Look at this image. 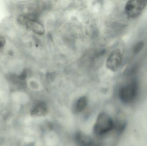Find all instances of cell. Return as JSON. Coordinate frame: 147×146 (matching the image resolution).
<instances>
[{
    "label": "cell",
    "mask_w": 147,
    "mask_h": 146,
    "mask_svg": "<svg viewBox=\"0 0 147 146\" xmlns=\"http://www.w3.org/2000/svg\"><path fill=\"white\" fill-rule=\"evenodd\" d=\"M90 146H98L97 145H94V144H92V145H91Z\"/></svg>",
    "instance_id": "obj_10"
},
{
    "label": "cell",
    "mask_w": 147,
    "mask_h": 146,
    "mask_svg": "<svg viewBox=\"0 0 147 146\" xmlns=\"http://www.w3.org/2000/svg\"><path fill=\"white\" fill-rule=\"evenodd\" d=\"M48 110L46 105L43 102L36 104L32 108L31 115L34 117L44 116L47 114Z\"/></svg>",
    "instance_id": "obj_5"
},
{
    "label": "cell",
    "mask_w": 147,
    "mask_h": 146,
    "mask_svg": "<svg viewBox=\"0 0 147 146\" xmlns=\"http://www.w3.org/2000/svg\"><path fill=\"white\" fill-rule=\"evenodd\" d=\"M147 1L132 0L127 1L125 7L126 15L130 19L137 18L146 6Z\"/></svg>",
    "instance_id": "obj_3"
},
{
    "label": "cell",
    "mask_w": 147,
    "mask_h": 146,
    "mask_svg": "<svg viewBox=\"0 0 147 146\" xmlns=\"http://www.w3.org/2000/svg\"><path fill=\"white\" fill-rule=\"evenodd\" d=\"M142 45L141 44V43L140 44L137 45V46L135 49V51L137 52V51H139L140 50L141 48H142Z\"/></svg>",
    "instance_id": "obj_9"
},
{
    "label": "cell",
    "mask_w": 147,
    "mask_h": 146,
    "mask_svg": "<svg viewBox=\"0 0 147 146\" xmlns=\"http://www.w3.org/2000/svg\"><path fill=\"white\" fill-rule=\"evenodd\" d=\"M75 138L76 142L80 146H90L93 144L92 138L82 132L77 133Z\"/></svg>",
    "instance_id": "obj_6"
},
{
    "label": "cell",
    "mask_w": 147,
    "mask_h": 146,
    "mask_svg": "<svg viewBox=\"0 0 147 146\" xmlns=\"http://www.w3.org/2000/svg\"><path fill=\"white\" fill-rule=\"evenodd\" d=\"M6 39L3 36H0V49H2L5 46Z\"/></svg>",
    "instance_id": "obj_8"
},
{
    "label": "cell",
    "mask_w": 147,
    "mask_h": 146,
    "mask_svg": "<svg viewBox=\"0 0 147 146\" xmlns=\"http://www.w3.org/2000/svg\"><path fill=\"white\" fill-rule=\"evenodd\" d=\"M87 99L85 97H81L77 101L75 106V110L77 112H82L87 106Z\"/></svg>",
    "instance_id": "obj_7"
},
{
    "label": "cell",
    "mask_w": 147,
    "mask_h": 146,
    "mask_svg": "<svg viewBox=\"0 0 147 146\" xmlns=\"http://www.w3.org/2000/svg\"><path fill=\"white\" fill-rule=\"evenodd\" d=\"M122 61V55L119 50L112 51L108 57L106 63L107 68L111 71L115 72L119 68Z\"/></svg>",
    "instance_id": "obj_4"
},
{
    "label": "cell",
    "mask_w": 147,
    "mask_h": 146,
    "mask_svg": "<svg viewBox=\"0 0 147 146\" xmlns=\"http://www.w3.org/2000/svg\"><path fill=\"white\" fill-rule=\"evenodd\" d=\"M114 127L112 118L107 113H100L94 126V132L97 135H102L111 131Z\"/></svg>",
    "instance_id": "obj_2"
},
{
    "label": "cell",
    "mask_w": 147,
    "mask_h": 146,
    "mask_svg": "<svg viewBox=\"0 0 147 146\" xmlns=\"http://www.w3.org/2000/svg\"><path fill=\"white\" fill-rule=\"evenodd\" d=\"M138 92L139 86L137 81H131L120 88L119 97L121 101L124 104H130L136 100Z\"/></svg>",
    "instance_id": "obj_1"
}]
</instances>
